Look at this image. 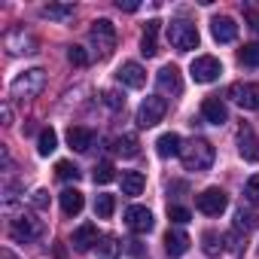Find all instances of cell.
<instances>
[{"label":"cell","instance_id":"1","mask_svg":"<svg viewBox=\"0 0 259 259\" xmlns=\"http://www.w3.org/2000/svg\"><path fill=\"white\" fill-rule=\"evenodd\" d=\"M180 159H183V168H186V171H210V165H213V159H217V150H213L210 141L192 138L189 144H183Z\"/></svg>","mask_w":259,"mask_h":259},{"label":"cell","instance_id":"2","mask_svg":"<svg viewBox=\"0 0 259 259\" xmlns=\"http://www.w3.org/2000/svg\"><path fill=\"white\" fill-rule=\"evenodd\" d=\"M89 37H92V46H95L98 58H110L113 55V49H116V28H113L110 19H95Z\"/></svg>","mask_w":259,"mask_h":259},{"label":"cell","instance_id":"3","mask_svg":"<svg viewBox=\"0 0 259 259\" xmlns=\"http://www.w3.org/2000/svg\"><path fill=\"white\" fill-rule=\"evenodd\" d=\"M168 40H171V46L177 52H192L198 46V28L192 22H186V19H174L168 25Z\"/></svg>","mask_w":259,"mask_h":259},{"label":"cell","instance_id":"4","mask_svg":"<svg viewBox=\"0 0 259 259\" xmlns=\"http://www.w3.org/2000/svg\"><path fill=\"white\" fill-rule=\"evenodd\" d=\"M43 85H46V70H40V67H31V70H25L22 76H16L13 79V98H37L40 92H43Z\"/></svg>","mask_w":259,"mask_h":259},{"label":"cell","instance_id":"5","mask_svg":"<svg viewBox=\"0 0 259 259\" xmlns=\"http://www.w3.org/2000/svg\"><path fill=\"white\" fill-rule=\"evenodd\" d=\"M165 113H168V101L162 95H150L138 107V125L141 128H153V125H159L165 119Z\"/></svg>","mask_w":259,"mask_h":259},{"label":"cell","instance_id":"6","mask_svg":"<svg viewBox=\"0 0 259 259\" xmlns=\"http://www.w3.org/2000/svg\"><path fill=\"white\" fill-rule=\"evenodd\" d=\"M40 235H43V223H40L37 217H31V213L13 220V226H10V238L19 241V244H31V241H37Z\"/></svg>","mask_w":259,"mask_h":259},{"label":"cell","instance_id":"7","mask_svg":"<svg viewBox=\"0 0 259 259\" xmlns=\"http://www.w3.org/2000/svg\"><path fill=\"white\" fill-rule=\"evenodd\" d=\"M189 73H192V79H195V82L207 85V82L220 79L223 64H220V58H213V55H198V58L189 64Z\"/></svg>","mask_w":259,"mask_h":259},{"label":"cell","instance_id":"8","mask_svg":"<svg viewBox=\"0 0 259 259\" xmlns=\"http://www.w3.org/2000/svg\"><path fill=\"white\" fill-rule=\"evenodd\" d=\"M195 207L207 217H220L226 207H229V195L220 189V186H207L198 198H195Z\"/></svg>","mask_w":259,"mask_h":259},{"label":"cell","instance_id":"9","mask_svg":"<svg viewBox=\"0 0 259 259\" xmlns=\"http://www.w3.org/2000/svg\"><path fill=\"white\" fill-rule=\"evenodd\" d=\"M226 95L244 110H259V82H232Z\"/></svg>","mask_w":259,"mask_h":259},{"label":"cell","instance_id":"10","mask_svg":"<svg viewBox=\"0 0 259 259\" xmlns=\"http://www.w3.org/2000/svg\"><path fill=\"white\" fill-rule=\"evenodd\" d=\"M125 223H128V229H132L135 235H147V232H153V226H156L150 207H144V204H132V207H128V210H125Z\"/></svg>","mask_w":259,"mask_h":259},{"label":"cell","instance_id":"11","mask_svg":"<svg viewBox=\"0 0 259 259\" xmlns=\"http://www.w3.org/2000/svg\"><path fill=\"white\" fill-rule=\"evenodd\" d=\"M238 153H241L244 162H259V138L253 135L250 125L238 128Z\"/></svg>","mask_w":259,"mask_h":259},{"label":"cell","instance_id":"12","mask_svg":"<svg viewBox=\"0 0 259 259\" xmlns=\"http://www.w3.org/2000/svg\"><path fill=\"white\" fill-rule=\"evenodd\" d=\"M156 85H159L162 95H180V92H183L180 70H177L174 64H165V67L159 70V76H156Z\"/></svg>","mask_w":259,"mask_h":259},{"label":"cell","instance_id":"13","mask_svg":"<svg viewBox=\"0 0 259 259\" xmlns=\"http://www.w3.org/2000/svg\"><path fill=\"white\" fill-rule=\"evenodd\" d=\"M116 76H119V82L128 85V89H144V85H147V70H144L138 61H125Z\"/></svg>","mask_w":259,"mask_h":259},{"label":"cell","instance_id":"14","mask_svg":"<svg viewBox=\"0 0 259 259\" xmlns=\"http://www.w3.org/2000/svg\"><path fill=\"white\" fill-rule=\"evenodd\" d=\"M98 226L95 223H82L79 229H73V235H70V244L79 250V253H85V250H92V247H98Z\"/></svg>","mask_w":259,"mask_h":259},{"label":"cell","instance_id":"15","mask_svg":"<svg viewBox=\"0 0 259 259\" xmlns=\"http://www.w3.org/2000/svg\"><path fill=\"white\" fill-rule=\"evenodd\" d=\"M67 144L76 153H89L95 147V132H92V128H82V125H70L67 128Z\"/></svg>","mask_w":259,"mask_h":259},{"label":"cell","instance_id":"16","mask_svg":"<svg viewBox=\"0 0 259 259\" xmlns=\"http://www.w3.org/2000/svg\"><path fill=\"white\" fill-rule=\"evenodd\" d=\"M210 34H213L217 43H232V40L238 37V25H235V19H229V16H217V19L210 22Z\"/></svg>","mask_w":259,"mask_h":259},{"label":"cell","instance_id":"17","mask_svg":"<svg viewBox=\"0 0 259 259\" xmlns=\"http://www.w3.org/2000/svg\"><path fill=\"white\" fill-rule=\"evenodd\" d=\"M186 250H189V235L183 229H168V235H165V253L171 259H180Z\"/></svg>","mask_w":259,"mask_h":259},{"label":"cell","instance_id":"18","mask_svg":"<svg viewBox=\"0 0 259 259\" xmlns=\"http://www.w3.org/2000/svg\"><path fill=\"white\" fill-rule=\"evenodd\" d=\"M201 116H204V122H210V125H223V122H229V110H226V104H223L220 98H204V104H201Z\"/></svg>","mask_w":259,"mask_h":259},{"label":"cell","instance_id":"19","mask_svg":"<svg viewBox=\"0 0 259 259\" xmlns=\"http://www.w3.org/2000/svg\"><path fill=\"white\" fill-rule=\"evenodd\" d=\"M159 25L162 22H147V28H144V34H141V52L147 55V58H153L156 52H159Z\"/></svg>","mask_w":259,"mask_h":259},{"label":"cell","instance_id":"20","mask_svg":"<svg viewBox=\"0 0 259 259\" xmlns=\"http://www.w3.org/2000/svg\"><path fill=\"white\" fill-rule=\"evenodd\" d=\"M58 201H61L64 217H76V213H82V207H85V198H82L79 189H64V192L58 195Z\"/></svg>","mask_w":259,"mask_h":259},{"label":"cell","instance_id":"21","mask_svg":"<svg viewBox=\"0 0 259 259\" xmlns=\"http://www.w3.org/2000/svg\"><path fill=\"white\" fill-rule=\"evenodd\" d=\"M180 150H183V141H180V135H174V132H168V135H162V138L156 141V153H159L162 159L180 156Z\"/></svg>","mask_w":259,"mask_h":259},{"label":"cell","instance_id":"22","mask_svg":"<svg viewBox=\"0 0 259 259\" xmlns=\"http://www.w3.org/2000/svg\"><path fill=\"white\" fill-rule=\"evenodd\" d=\"M147 186V177L141 171H122V195H141Z\"/></svg>","mask_w":259,"mask_h":259},{"label":"cell","instance_id":"23","mask_svg":"<svg viewBox=\"0 0 259 259\" xmlns=\"http://www.w3.org/2000/svg\"><path fill=\"white\" fill-rule=\"evenodd\" d=\"M7 49H10L13 55H22V52H34V40H31L25 31H13V34L7 37Z\"/></svg>","mask_w":259,"mask_h":259},{"label":"cell","instance_id":"24","mask_svg":"<svg viewBox=\"0 0 259 259\" xmlns=\"http://www.w3.org/2000/svg\"><path fill=\"white\" fill-rule=\"evenodd\" d=\"M113 150H116L119 156H125V159H135V156L141 153V144H138L135 135H122V138L113 141Z\"/></svg>","mask_w":259,"mask_h":259},{"label":"cell","instance_id":"25","mask_svg":"<svg viewBox=\"0 0 259 259\" xmlns=\"http://www.w3.org/2000/svg\"><path fill=\"white\" fill-rule=\"evenodd\" d=\"M98 259H119V253H122V244L113 238V235H104L101 241H98Z\"/></svg>","mask_w":259,"mask_h":259},{"label":"cell","instance_id":"26","mask_svg":"<svg viewBox=\"0 0 259 259\" xmlns=\"http://www.w3.org/2000/svg\"><path fill=\"white\" fill-rule=\"evenodd\" d=\"M256 226H259V217H256L253 210H244V207L235 210V232H244V235H247V232H253Z\"/></svg>","mask_w":259,"mask_h":259},{"label":"cell","instance_id":"27","mask_svg":"<svg viewBox=\"0 0 259 259\" xmlns=\"http://www.w3.org/2000/svg\"><path fill=\"white\" fill-rule=\"evenodd\" d=\"M43 16L52 22H67L73 16V7L70 4H49V7H43Z\"/></svg>","mask_w":259,"mask_h":259},{"label":"cell","instance_id":"28","mask_svg":"<svg viewBox=\"0 0 259 259\" xmlns=\"http://www.w3.org/2000/svg\"><path fill=\"white\" fill-rule=\"evenodd\" d=\"M113 210H116V195H98L95 198V213L101 217V220H110L113 217Z\"/></svg>","mask_w":259,"mask_h":259},{"label":"cell","instance_id":"29","mask_svg":"<svg viewBox=\"0 0 259 259\" xmlns=\"http://www.w3.org/2000/svg\"><path fill=\"white\" fill-rule=\"evenodd\" d=\"M201 250H204L207 256H220L226 247H223V238H220L217 232H204V235H201Z\"/></svg>","mask_w":259,"mask_h":259},{"label":"cell","instance_id":"30","mask_svg":"<svg viewBox=\"0 0 259 259\" xmlns=\"http://www.w3.org/2000/svg\"><path fill=\"white\" fill-rule=\"evenodd\" d=\"M238 61L244 67H259V43H247L238 49Z\"/></svg>","mask_w":259,"mask_h":259},{"label":"cell","instance_id":"31","mask_svg":"<svg viewBox=\"0 0 259 259\" xmlns=\"http://www.w3.org/2000/svg\"><path fill=\"white\" fill-rule=\"evenodd\" d=\"M55 147H58V135L52 132V128H43V132H40V141H37V150H40V156H49V153H55Z\"/></svg>","mask_w":259,"mask_h":259},{"label":"cell","instance_id":"32","mask_svg":"<svg viewBox=\"0 0 259 259\" xmlns=\"http://www.w3.org/2000/svg\"><path fill=\"white\" fill-rule=\"evenodd\" d=\"M92 180L104 186V183H110V180H116V168H113L110 162H98V165H95V174H92Z\"/></svg>","mask_w":259,"mask_h":259},{"label":"cell","instance_id":"33","mask_svg":"<svg viewBox=\"0 0 259 259\" xmlns=\"http://www.w3.org/2000/svg\"><path fill=\"white\" fill-rule=\"evenodd\" d=\"M244 195H247V201H250L253 207H259V174H253V177L244 183Z\"/></svg>","mask_w":259,"mask_h":259},{"label":"cell","instance_id":"34","mask_svg":"<svg viewBox=\"0 0 259 259\" xmlns=\"http://www.w3.org/2000/svg\"><path fill=\"white\" fill-rule=\"evenodd\" d=\"M67 61H70L73 67H85V64H89V52H85L82 46H70V49H67Z\"/></svg>","mask_w":259,"mask_h":259},{"label":"cell","instance_id":"35","mask_svg":"<svg viewBox=\"0 0 259 259\" xmlns=\"http://www.w3.org/2000/svg\"><path fill=\"white\" fill-rule=\"evenodd\" d=\"M55 174H58L61 180H79V168H76L73 162H58V165H55Z\"/></svg>","mask_w":259,"mask_h":259},{"label":"cell","instance_id":"36","mask_svg":"<svg viewBox=\"0 0 259 259\" xmlns=\"http://www.w3.org/2000/svg\"><path fill=\"white\" fill-rule=\"evenodd\" d=\"M168 220H171V223H177V226H183V223H189V220H192V213H189L186 207H180V204H168Z\"/></svg>","mask_w":259,"mask_h":259},{"label":"cell","instance_id":"37","mask_svg":"<svg viewBox=\"0 0 259 259\" xmlns=\"http://www.w3.org/2000/svg\"><path fill=\"white\" fill-rule=\"evenodd\" d=\"M104 104H107L110 110H119V107H125V98H122L119 92H104Z\"/></svg>","mask_w":259,"mask_h":259},{"label":"cell","instance_id":"38","mask_svg":"<svg viewBox=\"0 0 259 259\" xmlns=\"http://www.w3.org/2000/svg\"><path fill=\"white\" fill-rule=\"evenodd\" d=\"M34 207H40V210L49 207V192H46V189H37V192H34Z\"/></svg>","mask_w":259,"mask_h":259},{"label":"cell","instance_id":"39","mask_svg":"<svg viewBox=\"0 0 259 259\" xmlns=\"http://www.w3.org/2000/svg\"><path fill=\"white\" fill-rule=\"evenodd\" d=\"M247 22H250L253 31H259V13H256V10H247Z\"/></svg>","mask_w":259,"mask_h":259},{"label":"cell","instance_id":"40","mask_svg":"<svg viewBox=\"0 0 259 259\" xmlns=\"http://www.w3.org/2000/svg\"><path fill=\"white\" fill-rule=\"evenodd\" d=\"M128 253H132V256H144V247H141V241H132V244H128Z\"/></svg>","mask_w":259,"mask_h":259},{"label":"cell","instance_id":"41","mask_svg":"<svg viewBox=\"0 0 259 259\" xmlns=\"http://www.w3.org/2000/svg\"><path fill=\"white\" fill-rule=\"evenodd\" d=\"M119 10H125V13H138V4H122V0H119Z\"/></svg>","mask_w":259,"mask_h":259},{"label":"cell","instance_id":"42","mask_svg":"<svg viewBox=\"0 0 259 259\" xmlns=\"http://www.w3.org/2000/svg\"><path fill=\"white\" fill-rule=\"evenodd\" d=\"M0 259H19V256H16L10 247H4V250H0Z\"/></svg>","mask_w":259,"mask_h":259}]
</instances>
